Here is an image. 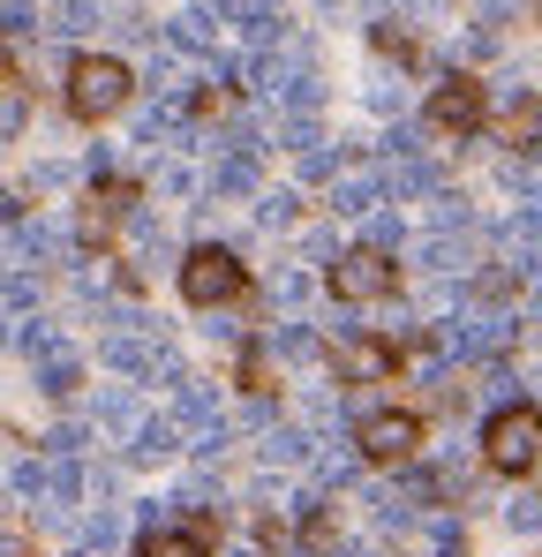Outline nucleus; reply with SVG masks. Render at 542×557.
<instances>
[{
	"label": "nucleus",
	"mask_w": 542,
	"mask_h": 557,
	"mask_svg": "<svg viewBox=\"0 0 542 557\" xmlns=\"http://www.w3.org/2000/svg\"><path fill=\"white\" fill-rule=\"evenodd\" d=\"M264 460L271 467H279V460L301 467V460H309V437H301V430H264Z\"/></svg>",
	"instance_id": "obj_18"
},
{
	"label": "nucleus",
	"mask_w": 542,
	"mask_h": 557,
	"mask_svg": "<svg viewBox=\"0 0 542 557\" xmlns=\"http://www.w3.org/2000/svg\"><path fill=\"white\" fill-rule=\"evenodd\" d=\"M271 347H279V355H294V362H301V355H317V339H309L301 324H286V332H271Z\"/></svg>",
	"instance_id": "obj_22"
},
{
	"label": "nucleus",
	"mask_w": 542,
	"mask_h": 557,
	"mask_svg": "<svg viewBox=\"0 0 542 557\" xmlns=\"http://www.w3.org/2000/svg\"><path fill=\"white\" fill-rule=\"evenodd\" d=\"M257 219H264V226H286V219H294V196H286V188L264 196V203H257Z\"/></svg>",
	"instance_id": "obj_25"
},
{
	"label": "nucleus",
	"mask_w": 542,
	"mask_h": 557,
	"mask_svg": "<svg viewBox=\"0 0 542 557\" xmlns=\"http://www.w3.org/2000/svg\"><path fill=\"white\" fill-rule=\"evenodd\" d=\"M332 166H340V159H332V151H301V174H309V182H324V174H332Z\"/></svg>",
	"instance_id": "obj_30"
},
{
	"label": "nucleus",
	"mask_w": 542,
	"mask_h": 557,
	"mask_svg": "<svg viewBox=\"0 0 542 557\" xmlns=\"http://www.w3.org/2000/svg\"><path fill=\"white\" fill-rule=\"evenodd\" d=\"M211 543H219V512H188L174 528L136 535V557H211Z\"/></svg>",
	"instance_id": "obj_7"
},
{
	"label": "nucleus",
	"mask_w": 542,
	"mask_h": 557,
	"mask_svg": "<svg viewBox=\"0 0 542 557\" xmlns=\"http://www.w3.org/2000/svg\"><path fill=\"white\" fill-rule=\"evenodd\" d=\"M324 286H332L340 301H392V294H399V264H392L384 249H347V257L324 272Z\"/></svg>",
	"instance_id": "obj_4"
},
{
	"label": "nucleus",
	"mask_w": 542,
	"mask_h": 557,
	"mask_svg": "<svg viewBox=\"0 0 542 557\" xmlns=\"http://www.w3.org/2000/svg\"><path fill=\"white\" fill-rule=\"evenodd\" d=\"M167 38H174V53H211V15H204V8H188V15L167 23Z\"/></svg>",
	"instance_id": "obj_14"
},
{
	"label": "nucleus",
	"mask_w": 542,
	"mask_h": 557,
	"mask_svg": "<svg viewBox=\"0 0 542 557\" xmlns=\"http://www.w3.org/2000/svg\"><path fill=\"white\" fill-rule=\"evenodd\" d=\"M128 453H136V460H174V453H181V422H174V414H159V422H144Z\"/></svg>",
	"instance_id": "obj_12"
},
{
	"label": "nucleus",
	"mask_w": 542,
	"mask_h": 557,
	"mask_svg": "<svg viewBox=\"0 0 542 557\" xmlns=\"http://www.w3.org/2000/svg\"><path fill=\"white\" fill-rule=\"evenodd\" d=\"M76 384H84V362H76V355H46V362H38V392H53V399H69Z\"/></svg>",
	"instance_id": "obj_15"
},
{
	"label": "nucleus",
	"mask_w": 542,
	"mask_h": 557,
	"mask_svg": "<svg viewBox=\"0 0 542 557\" xmlns=\"http://www.w3.org/2000/svg\"><path fill=\"white\" fill-rule=\"evenodd\" d=\"M384 182H392V196H438V166H422V159L407 151V159L384 166Z\"/></svg>",
	"instance_id": "obj_13"
},
{
	"label": "nucleus",
	"mask_w": 542,
	"mask_h": 557,
	"mask_svg": "<svg viewBox=\"0 0 542 557\" xmlns=\"http://www.w3.org/2000/svg\"><path fill=\"white\" fill-rule=\"evenodd\" d=\"M482 460L497 467V474H528L542 460V407H497L490 422H482Z\"/></svg>",
	"instance_id": "obj_2"
},
{
	"label": "nucleus",
	"mask_w": 542,
	"mask_h": 557,
	"mask_svg": "<svg viewBox=\"0 0 542 557\" xmlns=\"http://www.w3.org/2000/svg\"><path fill=\"white\" fill-rule=\"evenodd\" d=\"M271 355H279V347H249V355H242V384H249L257 399H264L271 384H279V362H271Z\"/></svg>",
	"instance_id": "obj_17"
},
{
	"label": "nucleus",
	"mask_w": 542,
	"mask_h": 557,
	"mask_svg": "<svg viewBox=\"0 0 542 557\" xmlns=\"http://www.w3.org/2000/svg\"><path fill=\"white\" fill-rule=\"evenodd\" d=\"M128 91H136V76H128V61H113V53H76V61H69V84H61V98H69L76 121L121 113Z\"/></svg>",
	"instance_id": "obj_1"
},
{
	"label": "nucleus",
	"mask_w": 542,
	"mask_h": 557,
	"mask_svg": "<svg viewBox=\"0 0 542 557\" xmlns=\"http://www.w3.org/2000/svg\"><path fill=\"white\" fill-rule=\"evenodd\" d=\"M113 543H121V520H113V512H98V520H84V550H113Z\"/></svg>",
	"instance_id": "obj_21"
},
{
	"label": "nucleus",
	"mask_w": 542,
	"mask_h": 557,
	"mask_svg": "<svg viewBox=\"0 0 542 557\" xmlns=\"http://www.w3.org/2000/svg\"><path fill=\"white\" fill-rule=\"evenodd\" d=\"M30 301H38V286L15 272V278H8V309H15V317H30Z\"/></svg>",
	"instance_id": "obj_26"
},
{
	"label": "nucleus",
	"mask_w": 542,
	"mask_h": 557,
	"mask_svg": "<svg viewBox=\"0 0 542 557\" xmlns=\"http://www.w3.org/2000/svg\"><path fill=\"white\" fill-rule=\"evenodd\" d=\"M317 482H324V490H340V482H347V460H340V453H324V460H317Z\"/></svg>",
	"instance_id": "obj_29"
},
{
	"label": "nucleus",
	"mask_w": 542,
	"mask_h": 557,
	"mask_svg": "<svg viewBox=\"0 0 542 557\" xmlns=\"http://www.w3.org/2000/svg\"><path fill=\"white\" fill-rule=\"evenodd\" d=\"M399 242H407V226H399V219H377V226H369V249H384V257H392Z\"/></svg>",
	"instance_id": "obj_23"
},
{
	"label": "nucleus",
	"mask_w": 542,
	"mask_h": 557,
	"mask_svg": "<svg viewBox=\"0 0 542 557\" xmlns=\"http://www.w3.org/2000/svg\"><path fill=\"white\" fill-rule=\"evenodd\" d=\"M422 264H430V272H452V264H459V249H452V242H422Z\"/></svg>",
	"instance_id": "obj_27"
},
{
	"label": "nucleus",
	"mask_w": 542,
	"mask_h": 557,
	"mask_svg": "<svg viewBox=\"0 0 542 557\" xmlns=\"http://www.w3.org/2000/svg\"><path fill=\"white\" fill-rule=\"evenodd\" d=\"M181 294H188L196 309H219V301L249 294V264H242L234 249L204 242V249H188V257H181Z\"/></svg>",
	"instance_id": "obj_3"
},
{
	"label": "nucleus",
	"mask_w": 542,
	"mask_h": 557,
	"mask_svg": "<svg viewBox=\"0 0 542 557\" xmlns=\"http://www.w3.org/2000/svg\"><path fill=\"white\" fill-rule=\"evenodd\" d=\"M90 414H98L106 430H144V422H136V399H128L121 384H113V392H98V407H90Z\"/></svg>",
	"instance_id": "obj_16"
},
{
	"label": "nucleus",
	"mask_w": 542,
	"mask_h": 557,
	"mask_svg": "<svg viewBox=\"0 0 542 557\" xmlns=\"http://www.w3.org/2000/svg\"><path fill=\"white\" fill-rule=\"evenodd\" d=\"M136 203V182H90V203H84V242H106Z\"/></svg>",
	"instance_id": "obj_9"
},
{
	"label": "nucleus",
	"mask_w": 542,
	"mask_h": 557,
	"mask_svg": "<svg viewBox=\"0 0 542 557\" xmlns=\"http://www.w3.org/2000/svg\"><path fill=\"white\" fill-rule=\"evenodd\" d=\"M505 520H513V528H542V497H520V505H505Z\"/></svg>",
	"instance_id": "obj_28"
},
{
	"label": "nucleus",
	"mask_w": 542,
	"mask_h": 557,
	"mask_svg": "<svg viewBox=\"0 0 542 557\" xmlns=\"http://www.w3.org/2000/svg\"><path fill=\"white\" fill-rule=\"evenodd\" d=\"M384 196H392V182H384L377 166H347V174L332 182V203H340V211H377Z\"/></svg>",
	"instance_id": "obj_10"
},
{
	"label": "nucleus",
	"mask_w": 542,
	"mask_h": 557,
	"mask_svg": "<svg viewBox=\"0 0 542 557\" xmlns=\"http://www.w3.org/2000/svg\"><path fill=\"white\" fill-rule=\"evenodd\" d=\"M528 309H535V324H542V286H535V301H528Z\"/></svg>",
	"instance_id": "obj_31"
},
{
	"label": "nucleus",
	"mask_w": 542,
	"mask_h": 557,
	"mask_svg": "<svg viewBox=\"0 0 542 557\" xmlns=\"http://www.w3.org/2000/svg\"><path fill=\"white\" fill-rule=\"evenodd\" d=\"M84 557H98V550H84Z\"/></svg>",
	"instance_id": "obj_32"
},
{
	"label": "nucleus",
	"mask_w": 542,
	"mask_h": 557,
	"mask_svg": "<svg viewBox=\"0 0 542 557\" xmlns=\"http://www.w3.org/2000/svg\"><path fill=\"white\" fill-rule=\"evenodd\" d=\"M513 234L542 242V188H520V211H513Z\"/></svg>",
	"instance_id": "obj_20"
},
{
	"label": "nucleus",
	"mask_w": 542,
	"mask_h": 557,
	"mask_svg": "<svg viewBox=\"0 0 542 557\" xmlns=\"http://www.w3.org/2000/svg\"><path fill=\"white\" fill-rule=\"evenodd\" d=\"M355 445H361V460H377V467H407L422 453V422L399 414V407H384V414H369L355 430Z\"/></svg>",
	"instance_id": "obj_6"
},
{
	"label": "nucleus",
	"mask_w": 542,
	"mask_h": 557,
	"mask_svg": "<svg viewBox=\"0 0 542 557\" xmlns=\"http://www.w3.org/2000/svg\"><path fill=\"white\" fill-rule=\"evenodd\" d=\"M482 113H490V98H482V84L459 69V76H445L438 91H430V128L438 136H452V144H467L475 128H482Z\"/></svg>",
	"instance_id": "obj_5"
},
{
	"label": "nucleus",
	"mask_w": 542,
	"mask_h": 557,
	"mask_svg": "<svg viewBox=\"0 0 542 557\" xmlns=\"http://www.w3.org/2000/svg\"><path fill=\"white\" fill-rule=\"evenodd\" d=\"M430 535H438V557H467V535H459V520H438Z\"/></svg>",
	"instance_id": "obj_24"
},
{
	"label": "nucleus",
	"mask_w": 542,
	"mask_h": 557,
	"mask_svg": "<svg viewBox=\"0 0 542 557\" xmlns=\"http://www.w3.org/2000/svg\"><path fill=\"white\" fill-rule=\"evenodd\" d=\"M505 144H513V151H542V98L535 91L505 106Z\"/></svg>",
	"instance_id": "obj_11"
},
{
	"label": "nucleus",
	"mask_w": 542,
	"mask_h": 557,
	"mask_svg": "<svg viewBox=\"0 0 542 557\" xmlns=\"http://www.w3.org/2000/svg\"><path fill=\"white\" fill-rule=\"evenodd\" d=\"M279 144H286V151H317V121H309V113H286V121H279Z\"/></svg>",
	"instance_id": "obj_19"
},
{
	"label": "nucleus",
	"mask_w": 542,
	"mask_h": 557,
	"mask_svg": "<svg viewBox=\"0 0 542 557\" xmlns=\"http://www.w3.org/2000/svg\"><path fill=\"white\" fill-rule=\"evenodd\" d=\"M332 370L347 376V384H384V376L399 370V339H347L332 355Z\"/></svg>",
	"instance_id": "obj_8"
}]
</instances>
